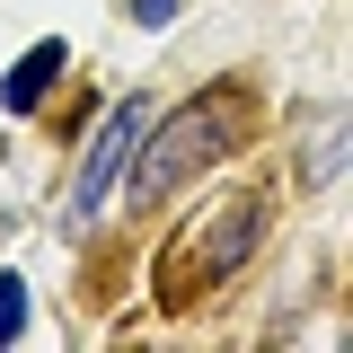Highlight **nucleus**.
<instances>
[{
    "label": "nucleus",
    "instance_id": "6",
    "mask_svg": "<svg viewBox=\"0 0 353 353\" xmlns=\"http://www.w3.org/2000/svg\"><path fill=\"white\" fill-rule=\"evenodd\" d=\"M336 176H345V115H336V124H327V141L309 150V185H336Z\"/></svg>",
    "mask_w": 353,
    "mask_h": 353
},
{
    "label": "nucleus",
    "instance_id": "3",
    "mask_svg": "<svg viewBox=\"0 0 353 353\" xmlns=\"http://www.w3.org/2000/svg\"><path fill=\"white\" fill-rule=\"evenodd\" d=\"M256 239H265V203H256V194H230V203L194 230V274H185V283H221V274H239V265L256 256Z\"/></svg>",
    "mask_w": 353,
    "mask_h": 353
},
{
    "label": "nucleus",
    "instance_id": "2",
    "mask_svg": "<svg viewBox=\"0 0 353 353\" xmlns=\"http://www.w3.org/2000/svg\"><path fill=\"white\" fill-rule=\"evenodd\" d=\"M141 124H150V97H124V106H106V124H97V141H88L80 159V185H71V230H88V221L106 212V185L132 168V141H141Z\"/></svg>",
    "mask_w": 353,
    "mask_h": 353
},
{
    "label": "nucleus",
    "instance_id": "1",
    "mask_svg": "<svg viewBox=\"0 0 353 353\" xmlns=\"http://www.w3.org/2000/svg\"><path fill=\"white\" fill-rule=\"evenodd\" d=\"M239 132H248V106H239V88H203L194 106H176V124L141 150V168H132V203H168L185 176H203L212 159L239 150Z\"/></svg>",
    "mask_w": 353,
    "mask_h": 353
},
{
    "label": "nucleus",
    "instance_id": "5",
    "mask_svg": "<svg viewBox=\"0 0 353 353\" xmlns=\"http://www.w3.org/2000/svg\"><path fill=\"white\" fill-rule=\"evenodd\" d=\"M27 336V274H0V345Z\"/></svg>",
    "mask_w": 353,
    "mask_h": 353
},
{
    "label": "nucleus",
    "instance_id": "7",
    "mask_svg": "<svg viewBox=\"0 0 353 353\" xmlns=\"http://www.w3.org/2000/svg\"><path fill=\"white\" fill-rule=\"evenodd\" d=\"M132 18H141V27H168V18H176V0H132Z\"/></svg>",
    "mask_w": 353,
    "mask_h": 353
},
{
    "label": "nucleus",
    "instance_id": "4",
    "mask_svg": "<svg viewBox=\"0 0 353 353\" xmlns=\"http://www.w3.org/2000/svg\"><path fill=\"white\" fill-rule=\"evenodd\" d=\"M62 62H71V44H53V36H44L36 53H18V62H9V80H0V106H9V115H36L44 88L62 80Z\"/></svg>",
    "mask_w": 353,
    "mask_h": 353
}]
</instances>
